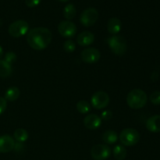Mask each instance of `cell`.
<instances>
[{
  "label": "cell",
  "instance_id": "obj_15",
  "mask_svg": "<svg viewBox=\"0 0 160 160\" xmlns=\"http://www.w3.org/2000/svg\"><path fill=\"white\" fill-rule=\"evenodd\" d=\"M122 29V22L120 19L117 17H112L109 19L107 24V30L109 33L116 35L118 34Z\"/></svg>",
  "mask_w": 160,
  "mask_h": 160
},
{
  "label": "cell",
  "instance_id": "obj_23",
  "mask_svg": "<svg viewBox=\"0 0 160 160\" xmlns=\"http://www.w3.org/2000/svg\"><path fill=\"white\" fill-rule=\"evenodd\" d=\"M76 48V45L72 40H67L63 43V49L67 52H73Z\"/></svg>",
  "mask_w": 160,
  "mask_h": 160
},
{
  "label": "cell",
  "instance_id": "obj_5",
  "mask_svg": "<svg viewBox=\"0 0 160 160\" xmlns=\"http://www.w3.org/2000/svg\"><path fill=\"white\" fill-rule=\"evenodd\" d=\"M8 31L12 37L20 38L28 34L29 31V24L26 20H17L9 25Z\"/></svg>",
  "mask_w": 160,
  "mask_h": 160
},
{
  "label": "cell",
  "instance_id": "obj_6",
  "mask_svg": "<svg viewBox=\"0 0 160 160\" xmlns=\"http://www.w3.org/2000/svg\"><path fill=\"white\" fill-rule=\"evenodd\" d=\"M98 19V12L95 8H88L81 14L80 21L84 27H92L95 24Z\"/></svg>",
  "mask_w": 160,
  "mask_h": 160
},
{
  "label": "cell",
  "instance_id": "obj_30",
  "mask_svg": "<svg viewBox=\"0 0 160 160\" xmlns=\"http://www.w3.org/2000/svg\"><path fill=\"white\" fill-rule=\"evenodd\" d=\"M3 56V49L2 48V46L0 45V60H2V58Z\"/></svg>",
  "mask_w": 160,
  "mask_h": 160
},
{
  "label": "cell",
  "instance_id": "obj_11",
  "mask_svg": "<svg viewBox=\"0 0 160 160\" xmlns=\"http://www.w3.org/2000/svg\"><path fill=\"white\" fill-rule=\"evenodd\" d=\"M15 141L10 135L0 136V153H7L13 150Z\"/></svg>",
  "mask_w": 160,
  "mask_h": 160
},
{
  "label": "cell",
  "instance_id": "obj_2",
  "mask_svg": "<svg viewBox=\"0 0 160 160\" xmlns=\"http://www.w3.org/2000/svg\"><path fill=\"white\" fill-rule=\"evenodd\" d=\"M148 102V96L144 91L141 89H134L131 91L127 97V103L134 109L143 108Z\"/></svg>",
  "mask_w": 160,
  "mask_h": 160
},
{
  "label": "cell",
  "instance_id": "obj_7",
  "mask_svg": "<svg viewBox=\"0 0 160 160\" xmlns=\"http://www.w3.org/2000/svg\"><path fill=\"white\" fill-rule=\"evenodd\" d=\"M92 107L96 109H105L109 103V96L106 92L99 91L92 95L91 99Z\"/></svg>",
  "mask_w": 160,
  "mask_h": 160
},
{
  "label": "cell",
  "instance_id": "obj_32",
  "mask_svg": "<svg viewBox=\"0 0 160 160\" xmlns=\"http://www.w3.org/2000/svg\"><path fill=\"white\" fill-rule=\"evenodd\" d=\"M2 25V20L1 19H0V27H1Z\"/></svg>",
  "mask_w": 160,
  "mask_h": 160
},
{
  "label": "cell",
  "instance_id": "obj_27",
  "mask_svg": "<svg viewBox=\"0 0 160 160\" xmlns=\"http://www.w3.org/2000/svg\"><path fill=\"white\" fill-rule=\"evenodd\" d=\"M41 1H42V0H25V4H26L27 6H28V7L33 8L38 6V5L40 4Z\"/></svg>",
  "mask_w": 160,
  "mask_h": 160
},
{
  "label": "cell",
  "instance_id": "obj_4",
  "mask_svg": "<svg viewBox=\"0 0 160 160\" xmlns=\"http://www.w3.org/2000/svg\"><path fill=\"white\" fill-rule=\"evenodd\" d=\"M119 138L125 146H134L140 140V134L134 128H126L121 131Z\"/></svg>",
  "mask_w": 160,
  "mask_h": 160
},
{
  "label": "cell",
  "instance_id": "obj_29",
  "mask_svg": "<svg viewBox=\"0 0 160 160\" xmlns=\"http://www.w3.org/2000/svg\"><path fill=\"white\" fill-rule=\"evenodd\" d=\"M24 148V145L23 142H15V145H14L13 150L17 152H22Z\"/></svg>",
  "mask_w": 160,
  "mask_h": 160
},
{
  "label": "cell",
  "instance_id": "obj_3",
  "mask_svg": "<svg viewBox=\"0 0 160 160\" xmlns=\"http://www.w3.org/2000/svg\"><path fill=\"white\" fill-rule=\"evenodd\" d=\"M108 45L111 51L119 56L125 54L128 49V44L126 40L122 36L113 35L108 39Z\"/></svg>",
  "mask_w": 160,
  "mask_h": 160
},
{
  "label": "cell",
  "instance_id": "obj_12",
  "mask_svg": "<svg viewBox=\"0 0 160 160\" xmlns=\"http://www.w3.org/2000/svg\"><path fill=\"white\" fill-rule=\"evenodd\" d=\"M84 124L88 129L94 131L100 128L102 124V119L96 114H89L84 118Z\"/></svg>",
  "mask_w": 160,
  "mask_h": 160
},
{
  "label": "cell",
  "instance_id": "obj_1",
  "mask_svg": "<svg viewBox=\"0 0 160 160\" xmlns=\"http://www.w3.org/2000/svg\"><path fill=\"white\" fill-rule=\"evenodd\" d=\"M52 34L51 31L46 28H34L28 31L27 34V42L30 47L34 50L41 51L49 45Z\"/></svg>",
  "mask_w": 160,
  "mask_h": 160
},
{
  "label": "cell",
  "instance_id": "obj_28",
  "mask_svg": "<svg viewBox=\"0 0 160 160\" xmlns=\"http://www.w3.org/2000/svg\"><path fill=\"white\" fill-rule=\"evenodd\" d=\"M112 117V113L110 110H105L101 113V119L105 120H110Z\"/></svg>",
  "mask_w": 160,
  "mask_h": 160
},
{
  "label": "cell",
  "instance_id": "obj_9",
  "mask_svg": "<svg viewBox=\"0 0 160 160\" xmlns=\"http://www.w3.org/2000/svg\"><path fill=\"white\" fill-rule=\"evenodd\" d=\"M58 31L63 38H71L74 37L77 33V27L74 23L70 20H63L58 26Z\"/></svg>",
  "mask_w": 160,
  "mask_h": 160
},
{
  "label": "cell",
  "instance_id": "obj_19",
  "mask_svg": "<svg viewBox=\"0 0 160 160\" xmlns=\"http://www.w3.org/2000/svg\"><path fill=\"white\" fill-rule=\"evenodd\" d=\"M12 73V66L4 60H0V78H6Z\"/></svg>",
  "mask_w": 160,
  "mask_h": 160
},
{
  "label": "cell",
  "instance_id": "obj_25",
  "mask_svg": "<svg viewBox=\"0 0 160 160\" xmlns=\"http://www.w3.org/2000/svg\"><path fill=\"white\" fill-rule=\"evenodd\" d=\"M149 100L152 104L160 105V92L159 91H156V92H152L149 96Z\"/></svg>",
  "mask_w": 160,
  "mask_h": 160
},
{
  "label": "cell",
  "instance_id": "obj_21",
  "mask_svg": "<svg viewBox=\"0 0 160 160\" xmlns=\"http://www.w3.org/2000/svg\"><path fill=\"white\" fill-rule=\"evenodd\" d=\"M77 13V11H76V8H75L74 5L71 4H67V6L64 7L63 9V16L67 20H72L75 17Z\"/></svg>",
  "mask_w": 160,
  "mask_h": 160
},
{
  "label": "cell",
  "instance_id": "obj_18",
  "mask_svg": "<svg viewBox=\"0 0 160 160\" xmlns=\"http://www.w3.org/2000/svg\"><path fill=\"white\" fill-rule=\"evenodd\" d=\"M114 158L117 160H123L127 157V149L124 148L123 145H118L114 147L113 151H112Z\"/></svg>",
  "mask_w": 160,
  "mask_h": 160
},
{
  "label": "cell",
  "instance_id": "obj_13",
  "mask_svg": "<svg viewBox=\"0 0 160 160\" xmlns=\"http://www.w3.org/2000/svg\"><path fill=\"white\" fill-rule=\"evenodd\" d=\"M95 41V35L90 31H83L78 36L77 42L81 46L85 47L92 45Z\"/></svg>",
  "mask_w": 160,
  "mask_h": 160
},
{
  "label": "cell",
  "instance_id": "obj_10",
  "mask_svg": "<svg viewBox=\"0 0 160 160\" xmlns=\"http://www.w3.org/2000/svg\"><path fill=\"white\" fill-rule=\"evenodd\" d=\"M100 52L95 48H88L81 53V58L86 63H95L100 59Z\"/></svg>",
  "mask_w": 160,
  "mask_h": 160
},
{
  "label": "cell",
  "instance_id": "obj_16",
  "mask_svg": "<svg viewBox=\"0 0 160 160\" xmlns=\"http://www.w3.org/2000/svg\"><path fill=\"white\" fill-rule=\"evenodd\" d=\"M20 89L18 88L12 86V87L9 88L6 90V93H5V98H6V101L14 102L20 97Z\"/></svg>",
  "mask_w": 160,
  "mask_h": 160
},
{
  "label": "cell",
  "instance_id": "obj_22",
  "mask_svg": "<svg viewBox=\"0 0 160 160\" xmlns=\"http://www.w3.org/2000/svg\"><path fill=\"white\" fill-rule=\"evenodd\" d=\"M92 109V106L88 102L85 101V100H81L77 104V109L79 112L83 114H86L89 112Z\"/></svg>",
  "mask_w": 160,
  "mask_h": 160
},
{
  "label": "cell",
  "instance_id": "obj_31",
  "mask_svg": "<svg viewBox=\"0 0 160 160\" xmlns=\"http://www.w3.org/2000/svg\"><path fill=\"white\" fill-rule=\"evenodd\" d=\"M58 1H59V2H65L69 1V0H58Z\"/></svg>",
  "mask_w": 160,
  "mask_h": 160
},
{
  "label": "cell",
  "instance_id": "obj_24",
  "mask_svg": "<svg viewBox=\"0 0 160 160\" xmlns=\"http://www.w3.org/2000/svg\"><path fill=\"white\" fill-rule=\"evenodd\" d=\"M17 55H16V53L12 52H6L5 54L4 61H6V62H8L10 65L14 63L17 61Z\"/></svg>",
  "mask_w": 160,
  "mask_h": 160
},
{
  "label": "cell",
  "instance_id": "obj_14",
  "mask_svg": "<svg viewBox=\"0 0 160 160\" xmlns=\"http://www.w3.org/2000/svg\"><path fill=\"white\" fill-rule=\"evenodd\" d=\"M146 128L150 132H160V115H155L149 117L146 122Z\"/></svg>",
  "mask_w": 160,
  "mask_h": 160
},
{
  "label": "cell",
  "instance_id": "obj_26",
  "mask_svg": "<svg viewBox=\"0 0 160 160\" xmlns=\"http://www.w3.org/2000/svg\"><path fill=\"white\" fill-rule=\"evenodd\" d=\"M7 107V101L3 97H0V115L5 112Z\"/></svg>",
  "mask_w": 160,
  "mask_h": 160
},
{
  "label": "cell",
  "instance_id": "obj_17",
  "mask_svg": "<svg viewBox=\"0 0 160 160\" xmlns=\"http://www.w3.org/2000/svg\"><path fill=\"white\" fill-rule=\"evenodd\" d=\"M117 140H118V135L117 132L112 130H108L102 134V141L105 143L109 144V145L115 144Z\"/></svg>",
  "mask_w": 160,
  "mask_h": 160
},
{
  "label": "cell",
  "instance_id": "obj_8",
  "mask_svg": "<svg viewBox=\"0 0 160 160\" xmlns=\"http://www.w3.org/2000/svg\"><path fill=\"white\" fill-rule=\"evenodd\" d=\"M91 156L95 160H106L111 156V148L104 144H98L92 147Z\"/></svg>",
  "mask_w": 160,
  "mask_h": 160
},
{
  "label": "cell",
  "instance_id": "obj_20",
  "mask_svg": "<svg viewBox=\"0 0 160 160\" xmlns=\"http://www.w3.org/2000/svg\"><path fill=\"white\" fill-rule=\"evenodd\" d=\"M29 134L28 132L25 129L23 128H19L15 131L13 134V138L17 142H24L28 139Z\"/></svg>",
  "mask_w": 160,
  "mask_h": 160
}]
</instances>
